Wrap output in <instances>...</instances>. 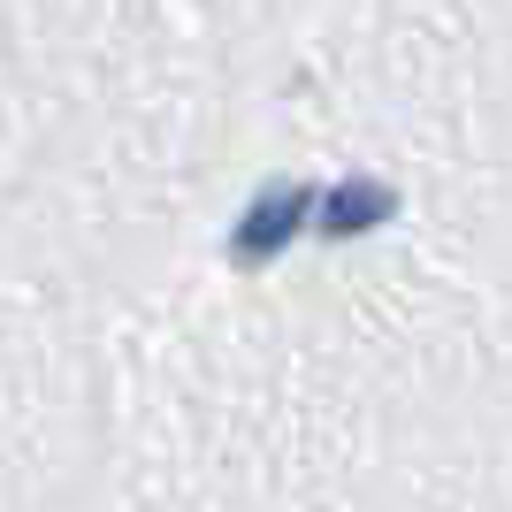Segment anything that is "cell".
Wrapping results in <instances>:
<instances>
[{
    "label": "cell",
    "mask_w": 512,
    "mask_h": 512,
    "mask_svg": "<svg viewBox=\"0 0 512 512\" xmlns=\"http://www.w3.org/2000/svg\"><path fill=\"white\" fill-rule=\"evenodd\" d=\"M390 214H398V192H390V184H337V192H314V230L321 237L375 230Z\"/></svg>",
    "instance_id": "2"
},
{
    "label": "cell",
    "mask_w": 512,
    "mask_h": 512,
    "mask_svg": "<svg viewBox=\"0 0 512 512\" xmlns=\"http://www.w3.org/2000/svg\"><path fill=\"white\" fill-rule=\"evenodd\" d=\"M306 222H314V192H306V184H268L253 207L237 214L230 260H237V268H260V260H276L283 245L306 230Z\"/></svg>",
    "instance_id": "1"
}]
</instances>
